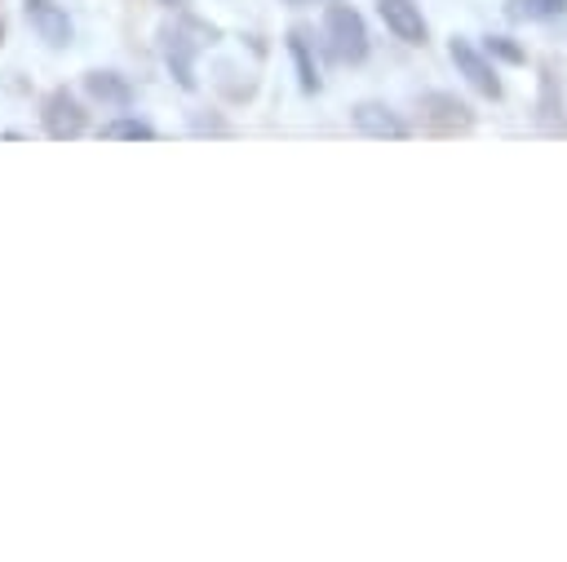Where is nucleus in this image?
<instances>
[{"label": "nucleus", "instance_id": "obj_1", "mask_svg": "<svg viewBox=\"0 0 567 562\" xmlns=\"http://www.w3.org/2000/svg\"><path fill=\"white\" fill-rule=\"evenodd\" d=\"M204 40L213 44V40H217V27L195 22V18H182V22H173V27L159 31L164 66H168V75H173L182 89H195V49H199Z\"/></svg>", "mask_w": 567, "mask_h": 562}, {"label": "nucleus", "instance_id": "obj_15", "mask_svg": "<svg viewBox=\"0 0 567 562\" xmlns=\"http://www.w3.org/2000/svg\"><path fill=\"white\" fill-rule=\"evenodd\" d=\"M284 4H332V0H284Z\"/></svg>", "mask_w": 567, "mask_h": 562}, {"label": "nucleus", "instance_id": "obj_3", "mask_svg": "<svg viewBox=\"0 0 567 562\" xmlns=\"http://www.w3.org/2000/svg\"><path fill=\"white\" fill-rule=\"evenodd\" d=\"M447 58H452L456 75H465V84H470L474 93H483V97H492V102L505 93V84H501V75H496L492 53H487V49H478L474 40L452 35V40H447Z\"/></svg>", "mask_w": 567, "mask_h": 562}, {"label": "nucleus", "instance_id": "obj_11", "mask_svg": "<svg viewBox=\"0 0 567 562\" xmlns=\"http://www.w3.org/2000/svg\"><path fill=\"white\" fill-rule=\"evenodd\" d=\"M558 13H567V0H505L509 22H549Z\"/></svg>", "mask_w": 567, "mask_h": 562}, {"label": "nucleus", "instance_id": "obj_8", "mask_svg": "<svg viewBox=\"0 0 567 562\" xmlns=\"http://www.w3.org/2000/svg\"><path fill=\"white\" fill-rule=\"evenodd\" d=\"M27 18L35 27V35L49 44V49H66L71 44V18L66 9L49 4V0H27Z\"/></svg>", "mask_w": 567, "mask_h": 562}, {"label": "nucleus", "instance_id": "obj_13", "mask_svg": "<svg viewBox=\"0 0 567 562\" xmlns=\"http://www.w3.org/2000/svg\"><path fill=\"white\" fill-rule=\"evenodd\" d=\"M483 49H487L492 58H501V62H514V66L527 58V53H523V49H518L509 35H487V44H483Z\"/></svg>", "mask_w": 567, "mask_h": 562}, {"label": "nucleus", "instance_id": "obj_9", "mask_svg": "<svg viewBox=\"0 0 567 562\" xmlns=\"http://www.w3.org/2000/svg\"><path fill=\"white\" fill-rule=\"evenodd\" d=\"M84 93H89L93 102L111 106V111L133 106V89H128V80L115 75V71H84Z\"/></svg>", "mask_w": 567, "mask_h": 562}, {"label": "nucleus", "instance_id": "obj_2", "mask_svg": "<svg viewBox=\"0 0 567 562\" xmlns=\"http://www.w3.org/2000/svg\"><path fill=\"white\" fill-rule=\"evenodd\" d=\"M323 49H328L332 62L359 66L368 58V22H363V13L332 0L328 13H323Z\"/></svg>", "mask_w": 567, "mask_h": 562}, {"label": "nucleus", "instance_id": "obj_6", "mask_svg": "<svg viewBox=\"0 0 567 562\" xmlns=\"http://www.w3.org/2000/svg\"><path fill=\"white\" fill-rule=\"evenodd\" d=\"M377 13L385 22V31L403 44H425L430 40V27H425V13L416 0H377Z\"/></svg>", "mask_w": 567, "mask_h": 562}, {"label": "nucleus", "instance_id": "obj_4", "mask_svg": "<svg viewBox=\"0 0 567 562\" xmlns=\"http://www.w3.org/2000/svg\"><path fill=\"white\" fill-rule=\"evenodd\" d=\"M40 124H44V133H49L53 142H75V137L89 128V111H84L66 89H53V93H44V102H40Z\"/></svg>", "mask_w": 567, "mask_h": 562}, {"label": "nucleus", "instance_id": "obj_10", "mask_svg": "<svg viewBox=\"0 0 567 562\" xmlns=\"http://www.w3.org/2000/svg\"><path fill=\"white\" fill-rule=\"evenodd\" d=\"M288 53H292V66H297V84L301 93H319L323 80H319V66H315V49H310V35L301 27L288 31Z\"/></svg>", "mask_w": 567, "mask_h": 562}, {"label": "nucleus", "instance_id": "obj_7", "mask_svg": "<svg viewBox=\"0 0 567 562\" xmlns=\"http://www.w3.org/2000/svg\"><path fill=\"white\" fill-rule=\"evenodd\" d=\"M350 124H354L363 137H381V142H403V137H408V124H403L385 102H372V97H363V102L350 106Z\"/></svg>", "mask_w": 567, "mask_h": 562}, {"label": "nucleus", "instance_id": "obj_14", "mask_svg": "<svg viewBox=\"0 0 567 562\" xmlns=\"http://www.w3.org/2000/svg\"><path fill=\"white\" fill-rule=\"evenodd\" d=\"M159 4H168V9H186L190 0H159Z\"/></svg>", "mask_w": 567, "mask_h": 562}, {"label": "nucleus", "instance_id": "obj_5", "mask_svg": "<svg viewBox=\"0 0 567 562\" xmlns=\"http://www.w3.org/2000/svg\"><path fill=\"white\" fill-rule=\"evenodd\" d=\"M421 115L439 133H465V128H474V106L465 97H456V93H439V89L434 93H421Z\"/></svg>", "mask_w": 567, "mask_h": 562}, {"label": "nucleus", "instance_id": "obj_16", "mask_svg": "<svg viewBox=\"0 0 567 562\" xmlns=\"http://www.w3.org/2000/svg\"><path fill=\"white\" fill-rule=\"evenodd\" d=\"M0 44H4V18H0Z\"/></svg>", "mask_w": 567, "mask_h": 562}, {"label": "nucleus", "instance_id": "obj_12", "mask_svg": "<svg viewBox=\"0 0 567 562\" xmlns=\"http://www.w3.org/2000/svg\"><path fill=\"white\" fill-rule=\"evenodd\" d=\"M102 137H106V142H155V128H151L146 119H133V115H124V119H111V124H102Z\"/></svg>", "mask_w": 567, "mask_h": 562}]
</instances>
